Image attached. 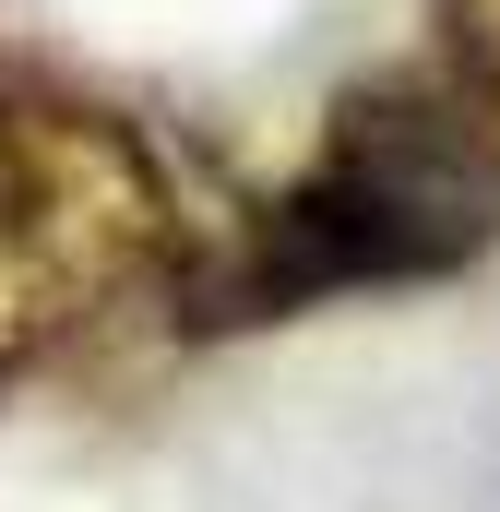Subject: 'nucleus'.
I'll return each instance as SVG.
<instances>
[{"mask_svg":"<svg viewBox=\"0 0 500 512\" xmlns=\"http://www.w3.org/2000/svg\"><path fill=\"white\" fill-rule=\"evenodd\" d=\"M429 24H441V72L500 96V0H429Z\"/></svg>","mask_w":500,"mask_h":512,"instance_id":"3","label":"nucleus"},{"mask_svg":"<svg viewBox=\"0 0 500 512\" xmlns=\"http://www.w3.org/2000/svg\"><path fill=\"white\" fill-rule=\"evenodd\" d=\"M489 251H500V96L417 60V72L346 84L310 167L239 203V227L191 239L167 322L191 346H227V334H274L334 298L453 286Z\"/></svg>","mask_w":500,"mask_h":512,"instance_id":"1","label":"nucleus"},{"mask_svg":"<svg viewBox=\"0 0 500 512\" xmlns=\"http://www.w3.org/2000/svg\"><path fill=\"white\" fill-rule=\"evenodd\" d=\"M191 215L143 120L0 72V393L96 358L143 310H179Z\"/></svg>","mask_w":500,"mask_h":512,"instance_id":"2","label":"nucleus"}]
</instances>
